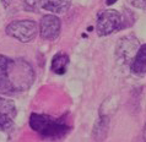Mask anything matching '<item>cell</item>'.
<instances>
[{"mask_svg": "<svg viewBox=\"0 0 146 142\" xmlns=\"http://www.w3.org/2000/svg\"><path fill=\"white\" fill-rule=\"evenodd\" d=\"M35 81V71L26 60L9 59L4 77L0 80V93L14 94L28 90Z\"/></svg>", "mask_w": 146, "mask_h": 142, "instance_id": "cell-1", "label": "cell"}, {"mask_svg": "<svg viewBox=\"0 0 146 142\" xmlns=\"http://www.w3.org/2000/svg\"><path fill=\"white\" fill-rule=\"evenodd\" d=\"M30 126L44 139L58 140L69 132V125L62 119H53L46 114L33 113L30 116Z\"/></svg>", "mask_w": 146, "mask_h": 142, "instance_id": "cell-2", "label": "cell"}, {"mask_svg": "<svg viewBox=\"0 0 146 142\" xmlns=\"http://www.w3.org/2000/svg\"><path fill=\"white\" fill-rule=\"evenodd\" d=\"M38 33V26L31 20H17L9 23L6 27V34L22 43H28L36 38Z\"/></svg>", "mask_w": 146, "mask_h": 142, "instance_id": "cell-3", "label": "cell"}, {"mask_svg": "<svg viewBox=\"0 0 146 142\" xmlns=\"http://www.w3.org/2000/svg\"><path fill=\"white\" fill-rule=\"evenodd\" d=\"M121 23H123V18H121V15L118 11L112 9L104 10L100 14L98 18H97V34L100 37H103V36L114 33L121 28Z\"/></svg>", "mask_w": 146, "mask_h": 142, "instance_id": "cell-4", "label": "cell"}, {"mask_svg": "<svg viewBox=\"0 0 146 142\" xmlns=\"http://www.w3.org/2000/svg\"><path fill=\"white\" fill-rule=\"evenodd\" d=\"M38 31L40 37L46 40L58 38L60 33V20L54 15H46L40 20Z\"/></svg>", "mask_w": 146, "mask_h": 142, "instance_id": "cell-5", "label": "cell"}, {"mask_svg": "<svg viewBox=\"0 0 146 142\" xmlns=\"http://www.w3.org/2000/svg\"><path fill=\"white\" fill-rule=\"evenodd\" d=\"M137 49H139V43L135 37H124L117 47V58L119 61L127 63L131 59V56L133 58L135 56Z\"/></svg>", "mask_w": 146, "mask_h": 142, "instance_id": "cell-6", "label": "cell"}, {"mask_svg": "<svg viewBox=\"0 0 146 142\" xmlns=\"http://www.w3.org/2000/svg\"><path fill=\"white\" fill-rule=\"evenodd\" d=\"M70 3L71 0H39V5L53 14H64L70 7Z\"/></svg>", "mask_w": 146, "mask_h": 142, "instance_id": "cell-7", "label": "cell"}, {"mask_svg": "<svg viewBox=\"0 0 146 142\" xmlns=\"http://www.w3.org/2000/svg\"><path fill=\"white\" fill-rule=\"evenodd\" d=\"M131 71L136 75H143L146 72V44L139 47L135 56L133 58Z\"/></svg>", "mask_w": 146, "mask_h": 142, "instance_id": "cell-8", "label": "cell"}, {"mask_svg": "<svg viewBox=\"0 0 146 142\" xmlns=\"http://www.w3.org/2000/svg\"><path fill=\"white\" fill-rule=\"evenodd\" d=\"M69 66V56L65 53H58L52 60V71L56 75H64Z\"/></svg>", "mask_w": 146, "mask_h": 142, "instance_id": "cell-9", "label": "cell"}, {"mask_svg": "<svg viewBox=\"0 0 146 142\" xmlns=\"http://www.w3.org/2000/svg\"><path fill=\"white\" fill-rule=\"evenodd\" d=\"M0 113H4V114H7V115L15 118L16 116V105H15V102H13L11 99L0 97Z\"/></svg>", "mask_w": 146, "mask_h": 142, "instance_id": "cell-10", "label": "cell"}, {"mask_svg": "<svg viewBox=\"0 0 146 142\" xmlns=\"http://www.w3.org/2000/svg\"><path fill=\"white\" fill-rule=\"evenodd\" d=\"M14 127V118L0 113V131H10Z\"/></svg>", "mask_w": 146, "mask_h": 142, "instance_id": "cell-11", "label": "cell"}, {"mask_svg": "<svg viewBox=\"0 0 146 142\" xmlns=\"http://www.w3.org/2000/svg\"><path fill=\"white\" fill-rule=\"evenodd\" d=\"M38 3L39 0H22V4H23V7H25L26 11H31V13H35L37 11L38 9Z\"/></svg>", "mask_w": 146, "mask_h": 142, "instance_id": "cell-12", "label": "cell"}, {"mask_svg": "<svg viewBox=\"0 0 146 142\" xmlns=\"http://www.w3.org/2000/svg\"><path fill=\"white\" fill-rule=\"evenodd\" d=\"M7 64H9V58L4 55H0V80L4 77L5 71L7 69Z\"/></svg>", "mask_w": 146, "mask_h": 142, "instance_id": "cell-13", "label": "cell"}, {"mask_svg": "<svg viewBox=\"0 0 146 142\" xmlns=\"http://www.w3.org/2000/svg\"><path fill=\"white\" fill-rule=\"evenodd\" d=\"M128 3L133 5L134 7L141 10H146V0H128Z\"/></svg>", "mask_w": 146, "mask_h": 142, "instance_id": "cell-14", "label": "cell"}, {"mask_svg": "<svg viewBox=\"0 0 146 142\" xmlns=\"http://www.w3.org/2000/svg\"><path fill=\"white\" fill-rule=\"evenodd\" d=\"M117 1H118V0H106V4L107 5H113V4L117 3Z\"/></svg>", "mask_w": 146, "mask_h": 142, "instance_id": "cell-15", "label": "cell"}]
</instances>
